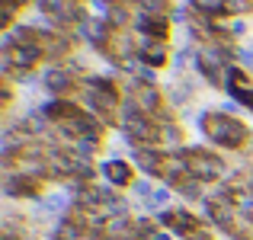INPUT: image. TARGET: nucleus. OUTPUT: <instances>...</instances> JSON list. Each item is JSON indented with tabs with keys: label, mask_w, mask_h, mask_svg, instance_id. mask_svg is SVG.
<instances>
[{
	"label": "nucleus",
	"mask_w": 253,
	"mask_h": 240,
	"mask_svg": "<svg viewBox=\"0 0 253 240\" xmlns=\"http://www.w3.org/2000/svg\"><path fill=\"white\" fill-rule=\"evenodd\" d=\"M77 103L84 106L86 112L99 119V122L109 128V125H119V116H122V103H125V93L122 86L116 83L112 77L103 74H86L77 86Z\"/></svg>",
	"instance_id": "1"
},
{
	"label": "nucleus",
	"mask_w": 253,
	"mask_h": 240,
	"mask_svg": "<svg viewBox=\"0 0 253 240\" xmlns=\"http://www.w3.org/2000/svg\"><path fill=\"white\" fill-rule=\"evenodd\" d=\"M199 128H202L205 141L215 144L221 151H247L253 144V131L244 119L231 116L224 109H209L199 116Z\"/></svg>",
	"instance_id": "2"
},
{
	"label": "nucleus",
	"mask_w": 253,
	"mask_h": 240,
	"mask_svg": "<svg viewBox=\"0 0 253 240\" xmlns=\"http://www.w3.org/2000/svg\"><path fill=\"white\" fill-rule=\"evenodd\" d=\"M179 154H183V160H186V170H189V176L199 179V183H205V186L224 183V179L231 176L228 160L218 154V151L199 148V144H186V148H179Z\"/></svg>",
	"instance_id": "3"
},
{
	"label": "nucleus",
	"mask_w": 253,
	"mask_h": 240,
	"mask_svg": "<svg viewBox=\"0 0 253 240\" xmlns=\"http://www.w3.org/2000/svg\"><path fill=\"white\" fill-rule=\"evenodd\" d=\"M154 218H157V224H161V228H167L170 234H176L179 240H186L189 234H196V231L205 228L202 218L192 215L189 208H164V211H157Z\"/></svg>",
	"instance_id": "4"
},
{
	"label": "nucleus",
	"mask_w": 253,
	"mask_h": 240,
	"mask_svg": "<svg viewBox=\"0 0 253 240\" xmlns=\"http://www.w3.org/2000/svg\"><path fill=\"white\" fill-rule=\"evenodd\" d=\"M42 189H45V183L29 176V173H19V170L3 173V196L6 199H32V202H39Z\"/></svg>",
	"instance_id": "5"
},
{
	"label": "nucleus",
	"mask_w": 253,
	"mask_h": 240,
	"mask_svg": "<svg viewBox=\"0 0 253 240\" xmlns=\"http://www.w3.org/2000/svg\"><path fill=\"white\" fill-rule=\"evenodd\" d=\"M138 61H141L144 68H151V71L167 68V61H170V42L138 36Z\"/></svg>",
	"instance_id": "6"
},
{
	"label": "nucleus",
	"mask_w": 253,
	"mask_h": 240,
	"mask_svg": "<svg viewBox=\"0 0 253 240\" xmlns=\"http://www.w3.org/2000/svg\"><path fill=\"white\" fill-rule=\"evenodd\" d=\"M99 176L112 186V189H125V186H135V163L122 157H112L99 163Z\"/></svg>",
	"instance_id": "7"
},
{
	"label": "nucleus",
	"mask_w": 253,
	"mask_h": 240,
	"mask_svg": "<svg viewBox=\"0 0 253 240\" xmlns=\"http://www.w3.org/2000/svg\"><path fill=\"white\" fill-rule=\"evenodd\" d=\"M135 6H138V3H135ZM170 26H173V19H170V16H154V13L138 10V13H135V26H131V29H135L138 36H148V39H161V42H170Z\"/></svg>",
	"instance_id": "8"
},
{
	"label": "nucleus",
	"mask_w": 253,
	"mask_h": 240,
	"mask_svg": "<svg viewBox=\"0 0 253 240\" xmlns=\"http://www.w3.org/2000/svg\"><path fill=\"white\" fill-rule=\"evenodd\" d=\"M164 157H167V151H161V148H131V163L148 179H161Z\"/></svg>",
	"instance_id": "9"
},
{
	"label": "nucleus",
	"mask_w": 253,
	"mask_h": 240,
	"mask_svg": "<svg viewBox=\"0 0 253 240\" xmlns=\"http://www.w3.org/2000/svg\"><path fill=\"white\" fill-rule=\"evenodd\" d=\"M173 192H179L183 199H189V202H205V183H199V179H183V183L173 186Z\"/></svg>",
	"instance_id": "10"
},
{
	"label": "nucleus",
	"mask_w": 253,
	"mask_h": 240,
	"mask_svg": "<svg viewBox=\"0 0 253 240\" xmlns=\"http://www.w3.org/2000/svg\"><path fill=\"white\" fill-rule=\"evenodd\" d=\"M138 10L144 13H154V16H170L176 6H173V0H135Z\"/></svg>",
	"instance_id": "11"
},
{
	"label": "nucleus",
	"mask_w": 253,
	"mask_h": 240,
	"mask_svg": "<svg viewBox=\"0 0 253 240\" xmlns=\"http://www.w3.org/2000/svg\"><path fill=\"white\" fill-rule=\"evenodd\" d=\"M131 192H135L138 199H144V202H148V199L154 196V183H151V179H135V186H131Z\"/></svg>",
	"instance_id": "12"
},
{
	"label": "nucleus",
	"mask_w": 253,
	"mask_h": 240,
	"mask_svg": "<svg viewBox=\"0 0 253 240\" xmlns=\"http://www.w3.org/2000/svg\"><path fill=\"white\" fill-rule=\"evenodd\" d=\"M228 29H231V36H244V32H247V26H244V19H231V23H228Z\"/></svg>",
	"instance_id": "13"
},
{
	"label": "nucleus",
	"mask_w": 253,
	"mask_h": 240,
	"mask_svg": "<svg viewBox=\"0 0 253 240\" xmlns=\"http://www.w3.org/2000/svg\"><path fill=\"white\" fill-rule=\"evenodd\" d=\"M173 237H176V234H170L167 228H157V231H154V237H151V240H173Z\"/></svg>",
	"instance_id": "14"
},
{
	"label": "nucleus",
	"mask_w": 253,
	"mask_h": 240,
	"mask_svg": "<svg viewBox=\"0 0 253 240\" xmlns=\"http://www.w3.org/2000/svg\"><path fill=\"white\" fill-rule=\"evenodd\" d=\"M244 186H247V192L253 196V170H244Z\"/></svg>",
	"instance_id": "15"
}]
</instances>
